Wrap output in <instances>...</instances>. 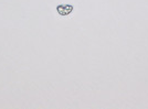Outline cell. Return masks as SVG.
Returning <instances> with one entry per match:
<instances>
[{
  "label": "cell",
  "mask_w": 148,
  "mask_h": 109,
  "mask_svg": "<svg viewBox=\"0 0 148 109\" xmlns=\"http://www.w3.org/2000/svg\"><path fill=\"white\" fill-rule=\"evenodd\" d=\"M56 10H58V13L60 16L64 17V16H69L71 12L73 11V6H71V5H60V6H58Z\"/></svg>",
  "instance_id": "6da1fadb"
}]
</instances>
